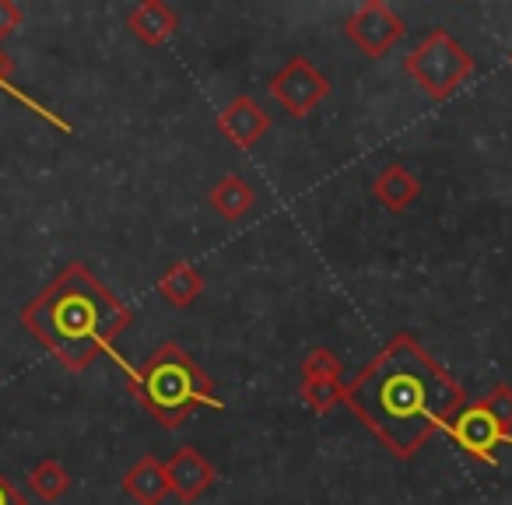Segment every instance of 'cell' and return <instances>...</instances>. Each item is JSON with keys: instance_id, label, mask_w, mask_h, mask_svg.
<instances>
[{"instance_id": "6da1fadb", "label": "cell", "mask_w": 512, "mask_h": 505, "mask_svg": "<svg viewBox=\"0 0 512 505\" xmlns=\"http://www.w3.org/2000/svg\"><path fill=\"white\" fill-rule=\"evenodd\" d=\"M344 404L397 460H414L467 404V393L411 334H393L390 344L344 383Z\"/></svg>"}, {"instance_id": "7a4b0ae2", "label": "cell", "mask_w": 512, "mask_h": 505, "mask_svg": "<svg viewBox=\"0 0 512 505\" xmlns=\"http://www.w3.org/2000/svg\"><path fill=\"white\" fill-rule=\"evenodd\" d=\"M22 327L71 372H85L113 351L116 337L134 323V309L116 299L81 260L67 264L22 309Z\"/></svg>"}, {"instance_id": "3957f363", "label": "cell", "mask_w": 512, "mask_h": 505, "mask_svg": "<svg viewBox=\"0 0 512 505\" xmlns=\"http://www.w3.org/2000/svg\"><path fill=\"white\" fill-rule=\"evenodd\" d=\"M127 376L137 404L162 428H179L197 407H221L214 379L179 344H162L141 369L127 365Z\"/></svg>"}, {"instance_id": "277c9868", "label": "cell", "mask_w": 512, "mask_h": 505, "mask_svg": "<svg viewBox=\"0 0 512 505\" xmlns=\"http://www.w3.org/2000/svg\"><path fill=\"white\" fill-rule=\"evenodd\" d=\"M404 71L411 74L421 92L442 102L474 74V57L446 29H432L404 57Z\"/></svg>"}, {"instance_id": "5b68a950", "label": "cell", "mask_w": 512, "mask_h": 505, "mask_svg": "<svg viewBox=\"0 0 512 505\" xmlns=\"http://www.w3.org/2000/svg\"><path fill=\"white\" fill-rule=\"evenodd\" d=\"M267 88H271L274 102H278L288 116L302 120V116H309L330 95V78L320 67H313L309 57H292L274 74Z\"/></svg>"}, {"instance_id": "8992f818", "label": "cell", "mask_w": 512, "mask_h": 505, "mask_svg": "<svg viewBox=\"0 0 512 505\" xmlns=\"http://www.w3.org/2000/svg\"><path fill=\"white\" fill-rule=\"evenodd\" d=\"M404 32H407L404 18H400L390 4H383V0H365L362 8L344 22V36L372 60L386 57Z\"/></svg>"}, {"instance_id": "52a82bcc", "label": "cell", "mask_w": 512, "mask_h": 505, "mask_svg": "<svg viewBox=\"0 0 512 505\" xmlns=\"http://www.w3.org/2000/svg\"><path fill=\"white\" fill-rule=\"evenodd\" d=\"M446 432H449V439L463 449V453L474 456V460H481V463H488V467H495V463H498L495 460L498 442L512 439V435L502 432V428H498V421L484 411L481 400H467V404L453 414V421L446 425Z\"/></svg>"}, {"instance_id": "ba28073f", "label": "cell", "mask_w": 512, "mask_h": 505, "mask_svg": "<svg viewBox=\"0 0 512 505\" xmlns=\"http://www.w3.org/2000/svg\"><path fill=\"white\" fill-rule=\"evenodd\" d=\"M214 127L239 151H249L256 141H264V134L271 130V113L256 99H249V95H239V99H232L214 116Z\"/></svg>"}, {"instance_id": "9c48e42d", "label": "cell", "mask_w": 512, "mask_h": 505, "mask_svg": "<svg viewBox=\"0 0 512 505\" xmlns=\"http://www.w3.org/2000/svg\"><path fill=\"white\" fill-rule=\"evenodd\" d=\"M165 470H169V491L186 505L197 502V498L204 495V491H211L214 481H218L214 463L193 446H179L176 453H172V460L165 463Z\"/></svg>"}, {"instance_id": "30bf717a", "label": "cell", "mask_w": 512, "mask_h": 505, "mask_svg": "<svg viewBox=\"0 0 512 505\" xmlns=\"http://www.w3.org/2000/svg\"><path fill=\"white\" fill-rule=\"evenodd\" d=\"M127 29L134 32L137 43L162 46L176 36L179 15L165 4V0H141V4L127 15Z\"/></svg>"}, {"instance_id": "8fae6325", "label": "cell", "mask_w": 512, "mask_h": 505, "mask_svg": "<svg viewBox=\"0 0 512 505\" xmlns=\"http://www.w3.org/2000/svg\"><path fill=\"white\" fill-rule=\"evenodd\" d=\"M123 491L134 498L137 505H162L169 495V470L158 456H141L134 467L123 474Z\"/></svg>"}, {"instance_id": "7c38bea8", "label": "cell", "mask_w": 512, "mask_h": 505, "mask_svg": "<svg viewBox=\"0 0 512 505\" xmlns=\"http://www.w3.org/2000/svg\"><path fill=\"white\" fill-rule=\"evenodd\" d=\"M421 193V179L414 176L407 165H386L376 179H372V197L393 214H404L407 207L418 200Z\"/></svg>"}, {"instance_id": "4fadbf2b", "label": "cell", "mask_w": 512, "mask_h": 505, "mask_svg": "<svg viewBox=\"0 0 512 505\" xmlns=\"http://www.w3.org/2000/svg\"><path fill=\"white\" fill-rule=\"evenodd\" d=\"M207 204L214 207V214H218V218L239 221V218H246V214L253 211L256 193H253V186L239 176V172H228V176H221L218 183L211 186V193H207Z\"/></svg>"}, {"instance_id": "5bb4252c", "label": "cell", "mask_w": 512, "mask_h": 505, "mask_svg": "<svg viewBox=\"0 0 512 505\" xmlns=\"http://www.w3.org/2000/svg\"><path fill=\"white\" fill-rule=\"evenodd\" d=\"M200 292H204V278H200V274L193 271V264H186V260H176V264L158 278V295L176 309L193 306V302L200 299Z\"/></svg>"}, {"instance_id": "9a60e30c", "label": "cell", "mask_w": 512, "mask_h": 505, "mask_svg": "<svg viewBox=\"0 0 512 505\" xmlns=\"http://www.w3.org/2000/svg\"><path fill=\"white\" fill-rule=\"evenodd\" d=\"M29 488L36 491L43 502H57V498L67 495V488H71V470L60 460H53V456H46V460H39L36 467L29 470Z\"/></svg>"}, {"instance_id": "2e32d148", "label": "cell", "mask_w": 512, "mask_h": 505, "mask_svg": "<svg viewBox=\"0 0 512 505\" xmlns=\"http://www.w3.org/2000/svg\"><path fill=\"white\" fill-rule=\"evenodd\" d=\"M302 400L313 407L316 414H327L344 400L341 376H323V379H302Z\"/></svg>"}, {"instance_id": "e0dca14e", "label": "cell", "mask_w": 512, "mask_h": 505, "mask_svg": "<svg viewBox=\"0 0 512 505\" xmlns=\"http://www.w3.org/2000/svg\"><path fill=\"white\" fill-rule=\"evenodd\" d=\"M481 407L498 421L502 432L512 435V386L509 383H495L488 393L481 397Z\"/></svg>"}, {"instance_id": "ac0fdd59", "label": "cell", "mask_w": 512, "mask_h": 505, "mask_svg": "<svg viewBox=\"0 0 512 505\" xmlns=\"http://www.w3.org/2000/svg\"><path fill=\"white\" fill-rule=\"evenodd\" d=\"M323 376H341V362L330 348H313L302 362V379H323Z\"/></svg>"}, {"instance_id": "d6986e66", "label": "cell", "mask_w": 512, "mask_h": 505, "mask_svg": "<svg viewBox=\"0 0 512 505\" xmlns=\"http://www.w3.org/2000/svg\"><path fill=\"white\" fill-rule=\"evenodd\" d=\"M11 71H15V64H11V57H8V53L0 50V88H4V92H11V95H15L18 102H25V106H32V109H36V113H43V109H39L36 102L29 99V95H22L15 85H11ZM43 116H46V113H43ZM50 120H53V116H50ZM53 123H57V120H53ZM60 130H71V127H64V123H60Z\"/></svg>"}, {"instance_id": "ffe728a7", "label": "cell", "mask_w": 512, "mask_h": 505, "mask_svg": "<svg viewBox=\"0 0 512 505\" xmlns=\"http://www.w3.org/2000/svg\"><path fill=\"white\" fill-rule=\"evenodd\" d=\"M18 25H22V8L11 4V0H0V43H4Z\"/></svg>"}, {"instance_id": "44dd1931", "label": "cell", "mask_w": 512, "mask_h": 505, "mask_svg": "<svg viewBox=\"0 0 512 505\" xmlns=\"http://www.w3.org/2000/svg\"><path fill=\"white\" fill-rule=\"evenodd\" d=\"M0 505H29V498H25L4 474H0Z\"/></svg>"}]
</instances>
